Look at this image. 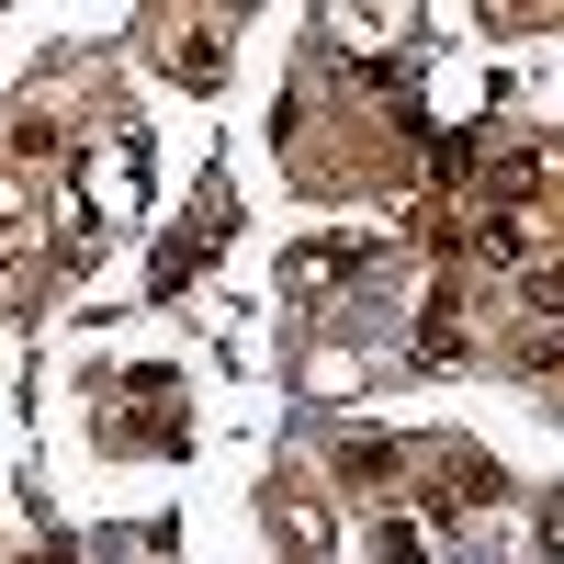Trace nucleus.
<instances>
[{"label":"nucleus","instance_id":"f03ea898","mask_svg":"<svg viewBox=\"0 0 564 564\" xmlns=\"http://www.w3.org/2000/svg\"><path fill=\"white\" fill-rule=\"evenodd\" d=\"M542 542H553V553H564V497H553V520H542Z\"/></svg>","mask_w":564,"mask_h":564},{"label":"nucleus","instance_id":"f257e3e1","mask_svg":"<svg viewBox=\"0 0 564 564\" xmlns=\"http://www.w3.org/2000/svg\"><path fill=\"white\" fill-rule=\"evenodd\" d=\"M520 294H531L542 316H564V249H553V260H531V282H520Z\"/></svg>","mask_w":564,"mask_h":564}]
</instances>
